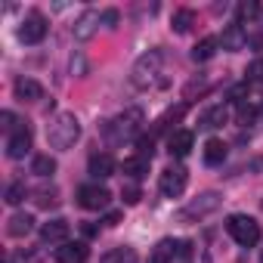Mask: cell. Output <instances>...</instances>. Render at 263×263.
I'll list each match as a JSON object with an SVG mask.
<instances>
[{
  "mask_svg": "<svg viewBox=\"0 0 263 263\" xmlns=\"http://www.w3.org/2000/svg\"><path fill=\"white\" fill-rule=\"evenodd\" d=\"M78 140H81V121H78L71 111H59V115L50 118V124H47V143H50L53 149L65 152V149H71Z\"/></svg>",
  "mask_w": 263,
  "mask_h": 263,
  "instance_id": "1",
  "label": "cell"
},
{
  "mask_svg": "<svg viewBox=\"0 0 263 263\" xmlns=\"http://www.w3.org/2000/svg\"><path fill=\"white\" fill-rule=\"evenodd\" d=\"M161 62H164V53H161V50L143 53V56L134 62V68H130V84H134L137 90H149V87L158 81V74H161Z\"/></svg>",
  "mask_w": 263,
  "mask_h": 263,
  "instance_id": "2",
  "label": "cell"
},
{
  "mask_svg": "<svg viewBox=\"0 0 263 263\" xmlns=\"http://www.w3.org/2000/svg\"><path fill=\"white\" fill-rule=\"evenodd\" d=\"M226 232L241 245V248H254L257 241H260V223L254 220V217H248V214H232L229 220H226Z\"/></svg>",
  "mask_w": 263,
  "mask_h": 263,
  "instance_id": "3",
  "label": "cell"
},
{
  "mask_svg": "<svg viewBox=\"0 0 263 263\" xmlns=\"http://www.w3.org/2000/svg\"><path fill=\"white\" fill-rule=\"evenodd\" d=\"M223 204V195L220 192H201V195H195L186 208H180V220L183 223H198V220H204L208 214H214L217 208Z\"/></svg>",
  "mask_w": 263,
  "mask_h": 263,
  "instance_id": "4",
  "label": "cell"
},
{
  "mask_svg": "<svg viewBox=\"0 0 263 263\" xmlns=\"http://www.w3.org/2000/svg\"><path fill=\"white\" fill-rule=\"evenodd\" d=\"M186 180H189L186 167H183V164H171V167H164V171H161L158 189H161V195H164V198H177V195L186 189Z\"/></svg>",
  "mask_w": 263,
  "mask_h": 263,
  "instance_id": "5",
  "label": "cell"
},
{
  "mask_svg": "<svg viewBox=\"0 0 263 263\" xmlns=\"http://www.w3.org/2000/svg\"><path fill=\"white\" fill-rule=\"evenodd\" d=\"M108 201H111V192L99 183H90V186L78 189V204L84 211H102V208H108Z\"/></svg>",
  "mask_w": 263,
  "mask_h": 263,
  "instance_id": "6",
  "label": "cell"
},
{
  "mask_svg": "<svg viewBox=\"0 0 263 263\" xmlns=\"http://www.w3.org/2000/svg\"><path fill=\"white\" fill-rule=\"evenodd\" d=\"M47 31H50V22L41 13H28L25 22H22V28H19V41L22 44H41L47 37Z\"/></svg>",
  "mask_w": 263,
  "mask_h": 263,
  "instance_id": "7",
  "label": "cell"
},
{
  "mask_svg": "<svg viewBox=\"0 0 263 263\" xmlns=\"http://www.w3.org/2000/svg\"><path fill=\"white\" fill-rule=\"evenodd\" d=\"M143 111L140 108H124L115 121H111V127H115V134L118 137H137L140 134V127H143Z\"/></svg>",
  "mask_w": 263,
  "mask_h": 263,
  "instance_id": "8",
  "label": "cell"
},
{
  "mask_svg": "<svg viewBox=\"0 0 263 263\" xmlns=\"http://www.w3.org/2000/svg\"><path fill=\"white\" fill-rule=\"evenodd\" d=\"M102 25V13H96V10H84L78 19H74V25H71V34L78 37V41H90L93 34H96V28Z\"/></svg>",
  "mask_w": 263,
  "mask_h": 263,
  "instance_id": "9",
  "label": "cell"
},
{
  "mask_svg": "<svg viewBox=\"0 0 263 263\" xmlns=\"http://www.w3.org/2000/svg\"><path fill=\"white\" fill-rule=\"evenodd\" d=\"M28 152H31V127L19 124V130L10 134V140H7V155L10 158H25Z\"/></svg>",
  "mask_w": 263,
  "mask_h": 263,
  "instance_id": "10",
  "label": "cell"
},
{
  "mask_svg": "<svg viewBox=\"0 0 263 263\" xmlns=\"http://www.w3.org/2000/svg\"><path fill=\"white\" fill-rule=\"evenodd\" d=\"M220 44H223V50H229V53H238V50H245V44H248V31H245V25H241V22H232V25H226V28H223V37H220Z\"/></svg>",
  "mask_w": 263,
  "mask_h": 263,
  "instance_id": "11",
  "label": "cell"
},
{
  "mask_svg": "<svg viewBox=\"0 0 263 263\" xmlns=\"http://www.w3.org/2000/svg\"><path fill=\"white\" fill-rule=\"evenodd\" d=\"M68 232H71L68 220H59V217L41 226V238H44L47 245H65V241H68Z\"/></svg>",
  "mask_w": 263,
  "mask_h": 263,
  "instance_id": "12",
  "label": "cell"
},
{
  "mask_svg": "<svg viewBox=\"0 0 263 263\" xmlns=\"http://www.w3.org/2000/svg\"><path fill=\"white\" fill-rule=\"evenodd\" d=\"M90 257V248L84 241H65L56 248V263H84Z\"/></svg>",
  "mask_w": 263,
  "mask_h": 263,
  "instance_id": "13",
  "label": "cell"
},
{
  "mask_svg": "<svg viewBox=\"0 0 263 263\" xmlns=\"http://www.w3.org/2000/svg\"><path fill=\"white\" fill-rule=\"evenodd\" d=\"M192 146H195L192 130H174L171 140H167V152H171V155H177V158L189 155V152H192Z\"/></svg>",
  "mask_w": 263,
  "mask_h": 263,
  "instance_id": "14",
  "label": "cell"
},
{
  "mask_svg": "<svg viewBox=\"0 0 263 263\" xmlns=\"http://www.w3.org/2000/svg\"><path fill=\"white\" fill-rule=\"evenodd\" d=\"M13 93H16L19 102H37V99L44 96V87H41L34 78H19V81L13 84Z\"/></svg>",
  "mask_w": 263,
  "mask_h": 263,
  "instance_id": "15",
  "label": "cell"
},
{
  "mask_svg": "<svg viewBox=\"0 0 263 263\" xmlns=\"http://www.w3.org/2000/svg\"><path fill=\"white\" fill-rule=\"evenodd\" d=\"M87 174H90L96 183H99V180H105V177H111V174H115V158H111V155H105V152H102V155H93V158H90V164H87Z\"/></svg>",
  "mask_w": 263,
  "mask_h": 263,
  "instance_id": "16",
  "label": "cell"
},
{
  "mask_svg": "<svg viewBox=\"0 0 263 263\" xmlns=\"http://www.w3.org/2000/svg\"><path fill=\"white\" fill-rule=\"evenodd\" d=\"M226 121H229V108H226V105H214V108H208V111L198 118V127L217 130V127H223Z\"/></svg>",
  "mask_w": 263,
  "mask_h": 263,
  "instance_id": "17",
  "label": "cell"
},
{
  "mask_svg": "<svg viewBox=\"0 0 263 263\" xmlns=\"http://www.w3.org/2000/svg\"><path fill=\"white\" fill-rule=\"evenodd\" d=\"M31 229H34V217H31V214H13V217L7 220V232H10L13 238H25Z\"/></svg>",
  "mask_w": 263,
  "mask_h": 263,
  "instance_id": "18",
  "label": "cell"
},
{
  "mask_svg": "<svg viewBox=\"0 0 263 263\" xmlns=\"http://www.w3.org/2000/svg\"><path fill=\"white\" fill-rule=\"evenodd\" d=\"M201 155H204V164H211V167H217V164H223L226 161V143L223 140H208L204 143V149H201Z\"/></svg>",
  "mask_w": 263,
  "mask_h": 263,
  "instance_id": "19",
  "label": "cell"
},
{
  "mask_svg": "<svg viewBox=\"0 0 263 263\" xmlns=\"http://www.w3.org/2000/svg\"><path fill=\"white\" fill-rule=\"evenodd\" d=\"M121 171H124L130 180L137 183V180H143V177L149 174V161H146V158H140V155H134V158H124V161H121Z\"/></svg>",
  "mask_w": 263,
  "mask_h": 263,
  "instance_id": "20",
  "label": "cell"
},
{
  "mask_svg": "<svg viewBox=\"0 0 263 263\" xmlns=\"http://www.w3.org/2000/svg\"><path fill=\"white\" fill-rule=\"evenodd\" d=\"M177 248H180V241H174V238H164V241H158V248L152 251L149 263H174V257H177Z\"/></svg>",
  "mask_w": 263,
  "mask_h": 263,
  "instance_id": "21",
  "label": "cell"
},
{
  "mask_svg": "<svg viewBox=\"0 0 263 263\" xmlns=\"http://www.w3.org/2000/svg\"><path fill=\"white\" fill-rule=\"evenodd\" d=\"M217 47H220L217 37H201V41L195 44V50H192V59H195V62H208V59L217 53Z\"/></svg>",
  "mask_w": 263,
  "mask_h": 263,
  "instance_id": "22",
  "label": "cell"
},
{
  "mask_svg": "<svg viewBox=\"0 0 263 263\" xmlns=\"http://www.w3.org/2000/svg\"><path fill=\"white\" fill-rule=\"evenodd\" d=\"M31 174L41 177V180L53 177V174H56V158H50V155H34V161H31Z\"/></svg>",
  "mask_w": 263,
  "mask_h": 263,
  "instance_id": "23",
  "label": "cell"
},
{
  "mask_svg": "<svg viewBox=\"0 0 263 263\" xmlns=\"http://www.w3.org/2000/svg\"><path fill=\"white\" fill-rule=\"evenodd\" d=\"M192 25H195V13H192V10H186V7H183V10H177V13H174V19H171V28H174L177 34H186Z\"/></svg>",
  "mask_w": 263,
  "mask_h": 263,
  "instance_id": "24",
  "label": "cell"
},
{
  "mask_svg": "<svg viewBox=\"0 0 263 263\" xmlns=\"http://www.w3.org/2000/svg\"><path fill=\"white\" fill-rule=\"evenodd\" d=\"M34 204H37V208H56V204H59V189H56V186H50V189L41 186V189L34 192Z\"/></svg>",
  "mask_w": 263,
  "mask_h": 263,
  "instance_id": "25",
  "label": "cell"
},
{
  "mask_svg": "<svg viewBox=\"0 0 263 263\" xmlns=\"http://www.w3.org/2000/svg\"><path fill=\"white\" fill-rule=\"evenodd\" d=\"M25 195H28L25 183H10V186H7V192H4V201L16 208V204H22V201H25Z\"/></svg>",
  "mask_w": 263,
  "mask_h": 263,
  "instance_id": "26",
  "label": "cell"
},
{
  "mask_svg": "<svg viewBox=\"0 0 263 263\" xmlns=\"http://www.w3.org/2000/svg\"><path fill=\"white\" fill-rule=\"evenodd\" d=\"M121 198H124V204H137L140 198H143V192H140V186L130 180V183H124L121 186Z\"/></svg>",
  "mask_w": 263,
  "mask_h": 263,
  "instance_id": "27",
  "label": "cell"
},
{
  "mask_svg": "<svg viewBox=\"0 0 263 263\" xmlns=\"http://www.w3.org/2000/svg\"><path fill=\"white\" fill-rule=\"evenodd\" d=\"M254 118H257V108H254V105H248V102H241V105H238V111H235V121H238L241 127H251V124H254Z\"/></svg>",
  "mask_w": 263,
  "mask_h": 263,
  "instance_id": "28",
  "label": "cell"
},
{
  "mask_svg": "<svg viewBox=\"0 0 263 263\" xmlns=\"http://www.w3.org/2000/svg\"><path fill=\"white\" fill-rule=\"evenodd\" d=\"M102 263H134V251H127V248H118L111 254L102 257Z\"/></svg>",
  "mask_w": 263,
  "mask_h": 263,
  "instance_id": "29",
  "label": "cell"
},
{
  "mask_svg": "<svg viewBox=\"0 0 263 263\" xmlns=\"http://www.w3.org/2000/svg\"><path fill=\"white\" fill-rule=\"evenodd\" d=\"M71 74H74V78H87V74H90V65H87V59H84L81 53L71 56Z\"/></svg>",
  "mask_w": 263,
  "mask_h": 263,
  "instance_id": "30",
  "label": "cell"
},
{
  "mask_svg": "<svg viewBox=\"0 0 263 263\" xmlns=\"http://www.w3.org/2000/svg\"><path fill=\"white\" fill-rule=\"evenodd\" d=\"M152 152H155V140H152V137H143V140L137 143V155L146 158V161H152Z\"/></svg>",
  "mask_w": 263,
  "mask_h": 263,
  "instance_id": "31",
  "label": "cell"
},
{
  "mask_svg": "<svg viewBox=\"0 0 263 263\" xmlns=\"http://www.w3.org/2000/svg\"><path fill=\"white\" fill-rule=\"evenodd\" d=\"M16 124H19V121H16V115H13V111H0V127H4L7 134H16V130H19Z\"/></svg>",
  "mask_w": 263,
  "mask_h": 263,
  "instance_id": "32",
  "label": "cell"
},
{
  "mask_svg": "<svg viewBox=\"0 0 263 263\" xmlns=\"http://www.w3.org/2000/svg\"><path fill=\"white\" fill-rule=\"evenodd\" d=\"M174 263H192V245H189V241H180Z\"/></svg>",
  "mask_w": 263,
  "mask_h": 263,
  "instance_id": "33",
  "label": "cell"
},
{
  "mask_svg": "<svg viewBox=\"0 0 263 263\" xmlns=\"http://www.w3.org/2000/svg\"><path fill=\"white\" fill-rule=\"evenodd\" d=\"M245 74H248V81H263V62H260V59H257V62H251Z\"/></svg>",
  "mask_w": 263,
  "mask_h": 263,
  "instance_id": "34",
  "label": "cell"
},
{
  "mask_svg": "<svg viewBox=\"0 0 263 263\" xmlns=\"http://www.w3.org/2000/svg\"><path fill=\"white\" fill-rule=\"evenodd\" d=\"M257 13H260L257 4H238V16H241V19H251V16H257Z\"/></svg>",
  "mask_w": 263,
  "mask_h": 263,
  "instance_id": "35",
  "label": "cell"
},
{
  "mask_svg": "<svg viewBox=\"0 0 263 263\" xmlns=\"http://www.w3.org/2000/svg\"><path fill=\"white\" fill-rule=\"evenodd\" d=\"M102 25H105V28H115V25H118V13H115V10H105V13H102Z\"/></svg>",
  "mask_w": 263,
  "mask_h": 263,
  "instance_id": "36",
  "label": "cell"
},
{
  "mask_svg": "<svg viewBox=\"0 0 263 263\" xmlns=\"http://www.w3.org/2000/svg\"><path fill=\"white\" fill-rule=\"evenodd\" d=\"M118 223H121V214H108L105 217V226H118Z\"/></svg>",
  "mask_w": 263,
  "mask_h": 263,
  "instance_id": "37",
  "label": "cell"
},
{
  "mask_svg": "<svg viewBox=\"0 0 263 263\" xmlns=\"http://www.w3.org/2000/svg\"><path fill=\"white\" fill-rule=\"evenodd\" d=\"M260 263H263V248H260Z\"/></svg>",
  "mask_w": 263,
  "mask_h": 263,
  "instance_id": "38",
  "label": "cell"
},
{
  "mask_svg": "<svg viewBox=\"0 0 263 263\" xmlns=\"http://www.w3.org/2000/svg\"><path fill=\"white\" fill-rule=\"evenodd\" d=\"M260 115H263V105H260Z\"/></svg>",
  "mask_w": 263,
  "mask_h": 263,
  "instance_id": "39",
  "label": "cell"
}]
</instances>
